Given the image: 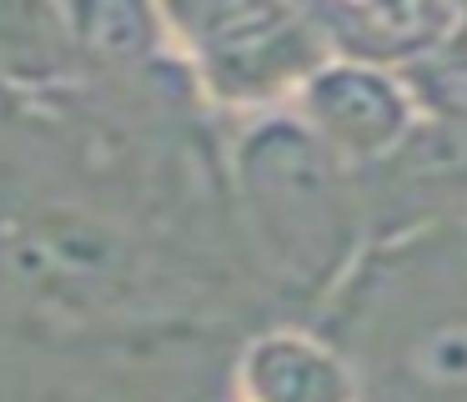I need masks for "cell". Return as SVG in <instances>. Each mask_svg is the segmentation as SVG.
<instances>
[{
  "instance_id": "6da1fadb",
  "label": "cell",
  "mask_w": 467,
  "mask_h": 402,
  "mask_svg": "<svg viewBox=\"0 0 467 402\" xmlns=\"http://www.w3.org/2000/svg\"><path fill=\"white\" fill-rule=\"evenodd\" d=\"M342 161L286 111L246 126L232 151V181L246 231L276 287L322 297L362 241L352 181Z\"/></svg>"
},
{
  "instance_id": "7a4b0ae2",
  "label": "cell",
  "mask_w": 467,
  "mask_h": 402,
  "mask_svg": "<svg viewBox=\"0 0 467 402\" xmlns=\"http://www.w3.org/2000/svg\"><path fill=\"white\" fill-rule=\"evenodd\" d=\"M186 66L222 106H292L296 90L332 60L312 10L292 5H192L161 10Z\"/></svg>"
},
{
  "instance_id": "3957f363",
  "label": "cell",
  "mask_w": 467,
  "mask_h": 402,
  "mask_svg": "<svg viewBox=\"0 0 467 402\" xmlns=\"http://www.w3.org/2000/svg\"><path fill=\"white\" fill-rule=\"evenodd\" d=\"M0 267L16 287L61 312L116 307L136 291V247L81 206H31L0 231Z\"/></svg>"
},
{
  "instance_id": "277c9868",
  "label": "cell",
  "mask_w": 467,
  "mask_h": 402,
  "mask_svg": "<svg viewBox=\"0 0 467 402\" xmlns=\"http://www.w3.org/2000/svg\"><path fill=\"white\" fill-rule=\"evenodd\" d=\"M292 116L342 166H367V161H392L402 151V141L422 121V106L407 76L332 56L296 90Z\"/></svg>"
},
{
  "instance_id": "5b68a950",
  "label": "cell",
  "mask_w": 467,
  "mask_h": 402,
  "mask_svg": "<svg viewBox=\"0 0 467 402\" xmlns=\"http://www.w3.org/2000/svg\"><path fill=\"white\" fill-rule=\"evenodd\" d=\"M327 46L337 60L377 66L392 76H412L417 66L437 60L462 30V10L437 0H357V5H312Z\"/></svg>"
},
{
  "instance_id": "8992f818",
  "label": "cell",
  "mask_w": 467,
  "mask_h": 402,
  "mask_svg": "<svg viewBox=\"0 0 467 402\" xmlns=\"http://www.w3.org/2000/svg\"><path fill=\"white\" fill-rule=\"evenodd\" d=\"M236 402H362V377L327 337L266 327L236 352Z\"/></svg>"
},
{
  "instance_id": "52a82bcc",
  "label": "cell",
  "mask_w": 467,
  "mask_h": 402,
  "mask_svg": "<svg viewBox=\"0 0 467 402\" xmlns=\"http://www.w3.org/2000/svg\"><path fill=\"white\" fill-rule=\"evenodd\" d=\"M71 50L101 60V66H141L151 60L161 46H171L161 10H141V5H71L61 10Z\"/></svg>"
},
{
  "instance_id": "ba28073f",
  "label": "cell",
  "mask_w": 467,
  "mask_h": 402,
  "mask_svg": "<svg viewBox=\"0 0 467 402\" xmlns=\"http://www.w3.org/2000/svg\"><path fill=\"white\" fill-rule=\"evenodd\" d=\"M397 377L427 397H467V307L422 317L392 352Z\"/></svg>"
},
{
  "instance_id": "9c48e42d",
  "label": "cell",
  "mask_w": 467,
  "mask_h": 402,
  "mask_svg": "<svg viewBox=\"0 0 467 402\" xmlns=\"http://www.w3.org/2000/svg\"><path fill=\"white\" fill-rule=\"evenodd\" d=\"M407 80H412V90H417V106H422V116H437V121H452V126H467V56L442 50L437 60L417 66Z\"/></svg>"
}]
</instances>
